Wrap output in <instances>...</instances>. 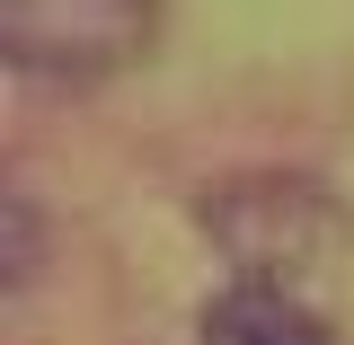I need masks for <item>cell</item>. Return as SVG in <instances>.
<instances>
[{"instance_id":"3957f363","label":"cell","mask_w":354,"mask_h":345,"mask_svg":"<svg viewBox=\"0 0 354 345\" xmlns=\"http://www.w3.org/2000/svg\"><path fill=\"white\" fill-rule=\"evenodd\" d=\"M195 345H337V328H328L292 283H257V274H239V283H221L213 301H204Z\"/></svg>"},{"instance_id":"7a4b0ae2","label":"cell","mask_w":354,"mask_h":345,"mask_svg":"<svg viewBox=\"0 0 354 345\" xmlns=\"http://www.w3.org/2000/svg\"><path fill=\"white\" fill-rule=\"evenodd\" d=\"M204 230H213L239 274L257 283H292L301 265L328 257L337 239V204L310 186V177H239L204 204Z\"/></svg>"},{"instance_id":"6da1fadb","label":"cell","mask_w":354,"mask_h":345,"mask_svg":"<svg viewBox=\"0 0 354 345\" xmlns=\"http://www.w3.org/2000/svg\"><path fill=\"white\" fill-rule=\"evenodd\" d=\"M169 36V0H0V53L53 88H106Z\"/></svg>"}]
</instances>
